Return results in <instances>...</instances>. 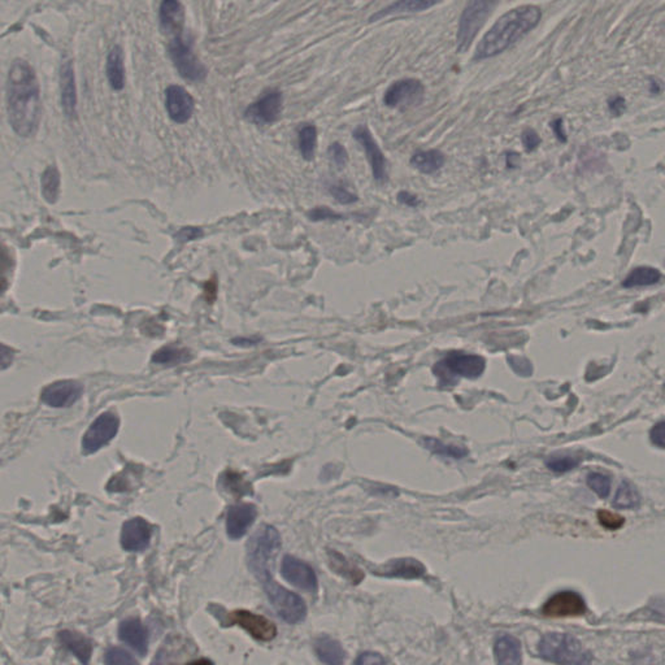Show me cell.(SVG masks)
Segmentation results:
<instances>
[{"label": "cell", "instance_id": "6da1fadb", "mask_svg": "<svg viewBox=\"0 0 665 665\" xmlns=\"http://www.w3.org/2000/svg\"><path fill=\"white\" fill-rule=\"evenodd\" d=\"M281 547V536L276 528L264 525L249 542V568L263 587L277 615L287 624H298L307 616L306 603L299 595L289 591L273 579L269 566Z\"/></svg>", "mask_w": 665, "mask_h": 665}, {"label": "cell", "instance_id": "7a4b0ae2", "mask_svg": "<svg viewBox=\"0 0 665 665\" xmlns=\"http://www.w3.org/2000/svg\"><path fill=\"white\" fill-rule=\"evenodd\" d=\"M8 119L12 129L20 136L36 134L41 116L42 101L39 84L31 65L17 59L8 72L7 79Z\"/></svg>", "mask_w": 665, "mask_h": 665}, {"label": "cell", "instance_id": "3957f363", "mask_svg": "<svg viewBox=\"0 0 665 665\" xmlns=\"http://www.w3.org/2000/svg\"><path fill=\"white\" fill-rule=\"evenodd\" d=\"M541 19L542 11L536 6L528 4L508 11L506 15L498 19L477 44L473 61L477 63L501 55L536 28Z\"/></svg>", "mask_w": 665, "mask_h": 665}, {"label": "cell", "instance_id": "277c9868", "mask_svg": "<svg viewBox=\"0 0 665 665\" xmlns=\"http://www.w3.org/2000/svg\"><path fill=\"white\" fill-rule=\"evenodd\" d=\"M539 655L556 664H590L593 656L582 647L579 639L564 633H549L542 636L538 646Z\"/></svg>", "mask_w": 665, "mask_h": 665}, {"label": "cell", "instance_id": "5b68a950", "mask_svg": "<svg viewBox=\"0 0 665 665\" xmlns=\"http://www.w3.org/2000/svg\"><path fill=\"white\" fill-rule=\"evenodd\" d=\"M485 369V358L474 354L452 351L434 365L433 372L439 379L441 385L451 386L455 385L459 379H479L484 374Z\"/></svg>", "mask_w": 665, "mask_h": 665}, {"label": "cell", "instance_id": "8992f818", "mask_svg": "<svg viewBox=\"0 0 665 665\" xmlns=\"http://www.w3.org/2000/svg\"><path fill=\"white\" fill-rule=\"evenodd\" d=\"M501 0H466L459 19L456 33V51L464 54L471 49L474 38L493 14L494 8Z\"/></svg>", "mask_w": 665, "mask_h": 665}, {"label": "cell", "instance_id": "52a82bcc", "mask_svg": "<svg viewBox=\"0 0 665 665\" xmlns=\"http://www.w3.org/2000/svg\"><path fill=\"white\" fill-rule=\"evenodd\" d=\"M168 52L179 76L190 82H201L207 77V68L195 56L190 42L184 36H174L168 44Z\"/></svg>", "mask_w": 665, "mask_h": 665}, {"label": "cell", "instance_id": "ba28073f", "mask_svg": "<svg viewBox=\"0 0 665 665\" xmlns=\"http://www.w3.org/2000/svg\"><path fill=\"white\" fill-rule=\"evenodd\" d=\"M120 428L119 417L112 412L101 414L95 421L90 425L85 436L82 438V452L90 455L96 451L101 450L106 444H109L116 436Z\"/></svg>", "mask_w": 665, "mask_h": 665}, {"label": "cell", "instance_id": "9c48e42d", "mask_svg": "<svg viewBox=\"0 0 665 665\" xmlns=\"http://www.w3.org/2000/svg\"><path fill=\"white\" fill-rule=\"evenodd\" d=\"M425 87L420 79H403L395 81L387 87L384 95V103L386 107L408 109L419 106L424 99Z\"/></svg>", "mask_w": 665, "mask_h": 665}, {"label": "cell", "instance_id": "30bf717a", "mask_svg": "<svg viewBox=\"0 0 665 665\" xmlns=\"http://www.w3.org/2000/svg\"><path fill=\"white\" fill-rule=\"evenodd\" d=\"M221 621L224 625H238L244 628L252 638L261 642H269L277 636V628L271 620L264 616L252 614L250 611L236 609L226 615V619Z\"/></svg>", "mask_w": 665, "mask_h": 665}, {"label": "cell", "instance_id": "8fae6325", "mask_svg": "<svg viewBox=\"0 0 665 665\" xmlns=\"http://www.w3.org/2000/svg\"><path fill=\"white\" fill-rule=\"evenodd\" d=\"M282 106L284 95L277 89H272L246 108L244 117L255 125H269L279 120Z\"/></svg>", "mask_w": 665, "mask_h": 665}, {"label": "cell", "instance_id": "7c38bea8", "mask_svg": "<svg viewBox=\"0 0 665 665\" xmlns=\"http://www.w3.org/2000/svg\"><path fill=\"white\" fill-rule=\"evenodd\" d=\"M281 574L289 584L308 593L315 594L319 589L315 571L307 563L290 555L282 560Z\"/></svg>", "mask_w": 665, "mask_h": 665}, {"label": "cell", "instance_id": "4fadbf2b", "mask_svg": "<svg viewBox=\"0 0 665 665\" xmlns=\"http://www.w3.org/2000/svg\"><path fill=\"white\" fill-rule=\"evenodd\" d=\"M352 136L358 144L363 146L365 155L369 160V164L372 168L374 179L377 182H385L387 179L386 158H385L384 152L379 149L376 139L373 138L369 128L366 125H359L352 131Z\"/></svg>", "mask_w": 665, "mask_h": 665}, {"label": "cell", "instance_id": "5bb4252c", "mask_svg": "<svg viewBox=\"0 0 665 665\" xmlns=\"http://www.w3.org/2000/svg\"><path fill=\"white\" fill-rule=\"evenodd\" d=\"M84 394V386L72 379L54 382L44 387L41 401L54 408L71 407Z\"/></svg>", "mask_w": 665, "mask_h": 665}, {"label": "cell", "instance_id": "9a60e30c", "mask_svg": "<svg viewBox=\"0 0 665 665\" xmlns=\"http://www.w3.org/2000/svg\"><path fill=\"white\" fill-rule=\"evenodd\" d=\"M586 604L584 598L576 591L565 590L552 595L544 603L542 614L547 617H568V616L584 615Z\"/></svg>", "mask_w": 665, "mask_h": 665}, {"label": "cell", "instance_id": "2e32d148", "mask_svg": "<svg viewBox=\"0 0 665 665\" xmlns=\"http://www.w3.org/2000/svg\"><path fill=\"white\" fill-rule=\"evenodd\" d=\"M193 96L184 87L172 85L165 90V108L171 120L185 124L194 114Z\"/></svg>", "mask_w": 665, "mask_h": 665}, {"label": "cell", "instance_id": "e0dca14e", "mask_svg": "<svg viewBox=\"0 0 665 665\" xmlns=\"http://www.w3.org/2000/svg\"><path fill=\"white\" fill-rule=\"evenodd\" d=\"M152 528L142 517L130 519L122 525L121 547L129 552L144 551L150 546Z\"/></svg>", "mask_w": 665, "mask_h": 665}, {"label": "cell", "instance_id": "ac0fdd59", "mask_svg": "<svg viewBox=\"0 0 665 665\" xmlns=\"http://www.w3.org/2000/svg\"><path fill=\"white\" fill-rule=\"evenodd\" d=\"M258 509L250 503L231 506L226 514V534L230 539H239L256 520Z\"/></svg>", "mask_w": 665, "mask_h": 665}, {"label": "cell", "instance_id": "d6986e66", "mask_svg": "<svg viewBox=\"0 0 665 665\" xmlns=\"http://www.w3.org/2000/svg\"><path fill=\"white\" fill-rule=\"evenodd\" d=\"M160 28L171 39L182 36L185 24V11L179 0H163L159 9Z\"/></svg>", "mask_w": 665, "mask_h": 665}, {"label": "cell", "instance_id": "ffe728a7", "mask_svg": "<svg viewBox=\"0 0 665 665\" xmlns=\"http://www.w3.org/2000/svg\"><path fill=\"white\" fill-rule=\"evenodd\" d=\"M60 91L65 116L74 119L77 115V87L72 60H65L60 68Z\"/></svg>", "mask_w": 665, "mask_h": 665}, {"label": "cell", "instance_id": "44dd1931", "mask_svg": "<svg viewBox=\"0 0 665 665\" xmlns=\"http://www.w3.org/2000/svg\"><path fill=\"white\" fill-rule=\"evenodd\" d=\"M119 638L136 654L144 656L149 650V636L144 624L138 619H126L119 626Z\"/></svg>", "mask_w": 665, "mask_h": 665}, {"label": "cell", "instance_id": "7402d4cb", "mask_svg": "<svg viewBox=\"0 0 665 665\" xmlns=\"http://www.w3.org/2000/svg\"><path fill=\"white\" fill-rule=\"evenodd\" d=\"M441 1H444V0H395L394 3L389 4L387 7L382 8L379 12L373 14L368 19V21H381V20H384L386 17H391V16L417 14V12H422V11H426L429 8L434 7L436 4H439Z\"/></svg>", "mask_w": 665, "mask_h": 665}, {"label": "cell", "instance_id": "603a6c76", "mask_svg": "<svg viewBox=\"0 0 665 665\" xmlns=\"http://www.w3.org/2000/svg\"><path fill=\"white\" fill-rule=\"evenodd\" d=\"M425 566L415 559H398L391 560L379 569V574L387 577H403V579H419L425 574Z\"/></svg>", "mask_w": 665, "mask_h": 665}, {"label": "cell", "instance_id": "cb8c5ba5", "mask_svg": "<svg viewBox=\"0 0 665 665\" xmlns=\"http://www.w3.org/2000/svg\"><path fill=\"white\" fill-rule=\"evenodd\" d=\"M494 654L498 664H521V644L515 636H499L494 644Z\"/></svg>", "mask_w": 665, "mask_h": 665}, {"label": "cell", "instance_id": "d4e9b609", "mask_svg": "<svg viewBox=\"0 0 665 665\" xmlns=\"http://www.w3.org/2000/svg\"><path fill=\"white\" fill-rule=\"evenodd\" d=\"M125 59L124 51L120 46L112 47L108 52L106 73H107L109 86L116 91H120L125 86Z\"/></svg>", "mask_w": 665, "mask_h": 665}, {"label": "cell", "instance_id": "484cf974", "mask_svg": "<svg viewBox=\"0 0 665 665\" xmlns=\"http://www.w3.org/2000/svg\"><path fill=\"white\" fill-rule=\"evenodd\" d=\"M59 638L61 644L79 658L81 663L87 664L90 661L93 654V644L86 636L71 630H63L59 633Z\"/></svg>", "mask_w": 665, "mask_h": 665}, {"label": "cell", "instance_id": "4316f807", "mask_svg": "<svg viewBox=\"0 0 665 665\" xmlns=\"http://www.w3.org/2000/svg\"><path fill=\"white\" fill-rule=\"evenodd\" d=\"M411 165L424 174H433L444 166V155L439 150L417 151L411 158Z\"/></svg>", "mask_w": 665, "mask_h": 665}, {"label": "cell", "instance_id": "83f0119b", "mask_svg": "<svg viewBox=\"0 0 665 665\" xmlns=\"http://www.w3.org/2000/svg\"><path fill=\"white\" fill-rule=\"evenodd\" d=\"M316 654L322 663L330 665L342 664L344 661V651L339 642L330 636H321L315 644Z\"/></svg>", "mask_w": 665, "mask_h": 665}, {"label": "cell", "instance_id": "f1b7e54d", "mask_svg": "<svg viewBox=\"0 0 665 665\" xmlns=\"http://www.w3.org/2000/svg\"><path fill=\"white\" fill-rule=\"evenodd\" d=\"M660 279H661V273L659 272L658 269L651 268V266H638L626 276V279H624L622 286L626 289L650 286L654 284H658Z\"/></svg>", "mask_w": 665, "mask_h": 665}, {"label": "cell", "instance_id": "f546056e", "mask_svg": "<svg viewBox=\"0 0 665 665\" xmlns=\"http://www.w3.org/2000/svg\"><path fill=\"white\" fill-rule=\"evenodd\" d=\"M191 359L187 349L177 346H164L152 355V363L161 365H179L186 363Z\"/></svg>", "mask_w": 665, "mask_h": 665}, {"label": "cell", "instance_id": "4dcf8cb0", "mask_svg": "<svg viewBox=\"0 0 665 665\" xmlns=\"http://www.w3.org/2000/svg\"><path fill=\"white\" fill-rule=\"evenodd\" d=\"M329 564L334 572L341 574L342 577L352 584H359L361 579H364V574L360 569H358L355 565L351 564L344 555L336 554L334 551L329 552Z\"/></svg>", "mask_w": 665, "mask_h": 665}, {"label": "cell", "instance_id": "1f68e13d", "mask_svg": "<svg viewBox=\"0 0 665 665\" xmlns=\"http://www.w3.org/2000/svg\"><path fill=\"white\" fill-rule=\"evenodd\" d=\"M298 146L301 156L307 161H312L315 158L316 146H317V128L312 124H304L298 130Z\"/></svg>", "mask_w": 665, "mask_h": 665}, {"label": "cell", "instance_id": "d6a6232c", "mask_svg": "<svg viewBox=\"0 0 665 665\" xmlns=\"http://www.w3.org/2000/svg\"><path fill=\"white\" fill-rule=\"evenodd\" d=\"M41 189L44 199L50 204L56 203L60 190V173L55 166H49L41 179Z\"/></svg>", "mask_w": 665, "mask_h": 665}, {"label": "cell", "instance_id": "836d02e7", "mask_svg": "<svg viewBox=\"0 0 665 665\" xmlns=\"http://www.w3.org/2000/svg\"><path fill=\"white\" fill-rule=\"evenodd\" d=\"M639 503H641V496L636 491V487L629 484L628 481H624L616 491L614 507L633 509V508L638 507Z\"/></svg>", "mask_w": 665, "mask_h": 665}, {"label": "cell", "instance_id": "e575fe53", "mask_svg": "<svg viewBox=\"0 0 665 665\" xmlns=\"http://www.w3.org/2000/svg\"><path fill=\"white\" fill-rule=\"evenodd\" d=\"M581 463V459L574 456V455H568V454H558L552 455L546 460L547 468L552 472L565 473L569 472L574 469L577 465Z\"/></svg>", "mask_w": 665, "mask_h": 665}, {"label": "cell", "instance_id": "d590c367", "mask_svg": "<svg viewBox=\"0 0 665 665\" xmlns=\"http://www.w3.org/2000/svg\"><path fill=\"white\" fill-rule=\"evenodd\" d=\"M424 444H425V447L428 450L433 451L434 454H438L441 456H446V458L461 459L466 455V450H464V449L442 444V442L436 441L434 438H425Z\"/></svg>", "mask_w": 665, "mask_h": 665}, {"label": "cell", "instance_id": "8d00e7d4", "mask_svg": "<svg viewBox=\"0 0 665 665\" xmlns=\"http://www.w3.org/2000/svg\"><path fill=\"white\" fill-rule=\"evenodd\" d=\"M587 485L601 499H606L611 493V479L603 473H590L587 476Z\"/></svg>", "mask_w": 665, "mask_h": 665}, {"label": "cell", "instance_id": "74e56055", "mask_svg": "<svg viewBox=\"0 0 665 665\" xmlns=\"http://www.w3.org/2000/svg\"><path fill=\"white\" fill-rule=\"evenodd\" d=\"M329 193L338 203L341 204H352L359 201V196L356 194L350 191L344 184H333L329 186Z\"/></svg>", "mask_w": 665, "mask_h": 665}, {"label": "cell", "instance_id": "f35d334b", "mask_svg": "<svg viewBox=\"0 0 665 665\" xmlns=\"http://www.w3.org/2000/svg\"><path fill=\"white\" fill-rule=\"evenodd\" d=\"M104 661H106V664L108 665L138 664V661L130 655L129 652H126V651L122 650V649H119V647H111V649L107 651V654H106Z\"/></svg>", "mask_w": 665, "mask_h": 665}, {"label": "cell", "instance_id": "ab89813d", "mask_svg": "<svg viewBox=\"0 0 665 665\" xmlns=\"http://www.w3.org/2000/svg\"><path fill=\"white\" fill-rule=\"evenodd\" d=\"M328 156L330 161L336 165L338 169H344L346 165L349 164V154L344 149V146L339 142H334L329 146L328 149Z\"/></svg>", "mask_w": 665, "mask_h": 665}, {"label": "cell", "instance_id": "60d3db41", "mask_svg": "<svg viewBox=\"0 0 665 665\" xmlns=\"http://www.w3.org/2000/svg\"><path fill=\"white\" fill-rule=\"evenodd\" d=\"M308 219L311 221H338V220H344V216L338 214L336 211H333L331 208L329 207H316L314 209H311L307 214Z\"/></svg>", "mask_w": 665, "mask_h": 665}, {"label": "cell", "instance_id": "b9f144b4", "mask_svg": "<svg viewBox=\"0 0 665 665\" xmlns=\"http://www.w3.org/2000/svg\"><path fill=\"white\" fill-rule=\"evenodd\" d=\"M598 520L608 530L620 529L625 522V519L622 516L609 512V511H599Z\"/></svg>", "mask_w": 665, "mask_h": 665}, {"label": "cell", "instance_id": "7bdbcfd3", "mask_svg": "<svg viewBox=\"0 0 665 665\" xmlns=\"http://www.w3.org/2000/svg\"><path fill=\"white\" fill-rule=\"evenodd\" d=\"M522 146L526 152H533L541 144V136L536 130L525 129L521 134Z\"/></svg>", "mask_w": 665, "mask_h": 665}, {"label": "cell", "instance_id": "ee69618b", "mask_svg": "<svg viewBox=\"0 0 665 665\" xmlns=\"http://www.w3.org/2000/svg\"><path fill=\"white\" fill-rule=\"evenodd\" d=\"M650 439L652 444L660 449H665V420L660 421L651 429Z\"/></svg>", "mask_w": 665, "mask_h": 665}, {"label": "cell", "instance_id": "f6af8a7d", "mask_svg": "<svg viewBox=\"0 0 665 665\" xmlns=\"http://www.w3.org/2000/svg\"><path fill=\"white\" fill-rule=\"evenodd\" d=\"M396 201L407 207L415 208L421 204V201L416 196L415 194L409 193V191H399L396 195Z\"/></svg>", "mask_w": 665, "mask_h": 665}, {"label": "cell", "instance_id": "bcb514c9", "mask_svg": "<svg viewBox=\"0 0 665 665\" xmlns=\"http://www.w3.org/2000/svg\"><path fill=\"white\" fill-rule=\"evenodd\" d=\"M356 664H379V663H385V660L379 656V654H373V652H364L359 656L356 660H355Z\"/></svg>", "mask_w": 665, "mask_h": 665}, {"label": "cell", "instance_id": "7dc6e473", "mask_svg": "<svg viewBox=\"0 0 665 665\" xmlns=\"http://www.w3.org/2000/svg\"><path fill=\"white\" fill-rule=\"evenodd\" d=\"M608 108H609L611 114H614L615 116H620L622 112H624V109H625V99H624L622 96H620V95H617L615 98H611L609 101H608Z\"/></svg>", "mask_w": 665, "mask_h": 665}, {"label": "cell", "instance_id": "c3c4849f", "mask_svg": "<svg viewBox=\"0 0 665 665\" xmlns=\"http://www.w3.org/2000/svg\"><path fill=\"white\" fill-rule=\"evenodd\" d=\"M551 128L554 130V134L556 136L560 142L566 141V133H565L563 119H556V120L551 122Z\"/></svg>", "mask_w": 665, "mask_h": 665}, {"label": "cell", "instance_id": "681fc988", "mask_svg": "<svg viewBox=\"0 0 665 665\" xmlns=\"http://www.w3.org/2000/svg\"><path fill=\"white\" fill-rule=\"evenodd\" d=\"M201 234V229H196V228H185V229H182L179 231V238L181 239V242H186V241H190V239L198 238Z\"/></svg>", "mask_w": 665, "mask_h": 665}, {"label": "cell", "instance_id": "f907efd6", "mask_svg": "<svg viewBox=\"0 0 665 665\" xmlns=\"http://www.w3.org/2000/svg\"><path fill=\"white\" fill-rule=\"evenodd\" d=\"M261 339L260 338H246V336H241V338H236L233 341V344H236V346H241V347H249V346H255L258 344Z\"/></svg>", "mask_w": 665, "mask_h": 665}, {"label": "cell", "instance_id": "816d5d0a", "mask_svg": "<svg viewBox=\"0 0 665 665\" xmlns=\"http://www.w3.org/2000/svg\"><path fill=\"white\" fill-rule=\"evenodd\" d=\"M519 161H520V155L519 154L512 152V151H509L506 154V164H507L508 168H516L519 165Z\"/></svg>", "mask_w": 665, "mask_h": 665}, {"label": "cell", "instance_id": "f5cc1de1", "mask_svg": "<svg viewBox=\"0 0 665 665\" xmlns=\"http://www.w3.org/2000/svg\"><path fill=\"white\" fill-rule=\"evenodd\" d=\"M650 91L652 94H659L661 91V85H660V82L656 81V79H651Z\"/></svg>", "mask_w": 665, "mask_h": 665}]
</instances>
